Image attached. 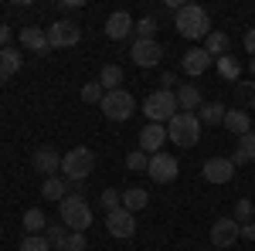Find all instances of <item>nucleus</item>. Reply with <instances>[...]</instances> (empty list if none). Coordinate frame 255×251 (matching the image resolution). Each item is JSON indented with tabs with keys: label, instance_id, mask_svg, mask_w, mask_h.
<instances>
[{
	"label": "nucleus",
	"instance_id": "obj_35",
	"mask_svg": "<svg viewBox=\"0 0 255 251\" xmlns=\"http://www.w3.org/2000/svg\"><path fill=\"white\" fill-rule=\"evenodd\" d=\"M133 31H136L139 38H153V34H157V17H150V14H146V17H139Z\"/></svg>",
	"mask_w": 255,
	"mask_h": 251
},
{
	"label": "nucleus",
	"instance_id": "obj_30",
	"mask_svg": "<svg viewBox=\"0 0 255 251\" xmlns=\"http://www.w3.org/2000/svg\"><path fill=\"white\" fill-rule=\"evenodd\" d=\"M102 98H106V88L99 85V78L89 82V85H82V102L85 105H102Z\"/></svg>",
	"mask_w": 255,
	"mask_h": 251
},
{
	"label": "nucleus",
	"instance_id": "obj_38",
	"mask_svg": "<svg viewBox=\"0 0 255 251\" xmlns=\"http://www.w3.org/2000/svg\"><path fill=\"white\" fill-rule=\"evenodd\" d=\"M242 44H245V51H249V55L255 58V27H249V31H245V38H242Z\"/></svg>",
	"mask_w": 255,
	"mask_h": 251
},
{
	"label": "nucleus",
	"instance_id": "obj_33",
	"mask_svg": "<svg viewBox=\"0 0 255 251\" xmlns=\"http://www.w3.org/2000/svg\"><path fill=\"white\" fill-rule=\"evenodd\" d=\"M238 153L245 156L249 163H255V129L245 133V136H238Z\"/></svg>",
	"mask_w": 255,
	"mask_h": 251
},
{
	"label": "nucleus",
	"instance_id": "obj_6",
	"mask_svg": "<svg viewBox=\"0 0 255 251\" xmlns=\"http://www.w3.org/2000/svg\"><path fill=\"white\" fill-rule=\"evenodd\" d=\"M143 112H146L150 122H160V126H163V122H170V119L177 116V95H174V92L157 88V92H150V95H146Z\"/></svg>",
	"mask_w": 255,
	"mask_h": 251
},
{
	"label": "nucleus",
	"instance_id": "obj_5",
	"mask_svg": "<svg viewBox=\"0 0 255 251\" xmlns=\"http://www.w3.org/2000/svg\"><path fill=\"white\" fill-rule=\"evenodd\" d=\"M99 109H102V116L109 119V122H126V119L136 112V98L129 95L126 88H116V92H106Z\"/></svg>",
	"mask_w": 255,
	"mask_h": 251
},
{
	"label": "nucleus",
	"instance_id": "obj_39",
	"mask_svg": "<svg viewBox=\"0 0 255 251\" xmlns=\"http://www.w3.org/2000/svg\"><path fill=\"white\" fill-rule=\"evenodd\" d=\"M174 72H163V75H160V88H163V92H174Z\"/></svg>",
	"mask_w": 255,
	"mask_h": 251
},
{
	"label": "nucleus",
	"instance_id": "obj_17",
	"mask_svg": "<svg viewBox=\"0 0 255 251\" xmlns=\"http://www.w3.org/2000/svg\"><path fill=\"white\" fill-rule=\"evenodd\" d=\"M20 44L34 55H48L51 44H48V31L44 27H20Z\"/></svg>",
	"mask_w": 255,
	"mask_h": 251
},
{
	"label": "nucleus",
	"instance_id": "obj_11",
	"mask_svg": "<svg viewBox=\"0 0 255 251\" xmlns=\"http://www.w3.org/2000/svg\"><path fill=\"white\" fill-rule=\"evenodd\" d=\"M106 231L113 234V238H133L136 234V217L126 211V207H119V211H113V214H106Z\"/></svg>",
	"mask_w": 255,
	"mask_h": 251
},
{
	"label": "nucleus",
	"instance_id": "obj_23",
	"mask_svg": "<svg viewBox=\"0 0 255 251\" xmlns=\"http://www.w3.org/2000/svg\"><path fill=\"white\" fill-rule=\"evenodd\" d=\"M68 187H65V176H48V180H44V183H41V197H44V200H65V197H68Z\"/></svg>",
	"mask_w": 255,
	"mask_h": 251
},
{
	"label": "nucleus",
	"instance_id": "obj_15",
	"mask_svg": "<svg viewBox=\"0 0 255 251\" xmlns=\"http://www.w3.org/2000/svg\"><path fill=\"white\" fill-rule=\"evenodd\" d=\"M133 27H136V20L129 17L126 10H113V14L106 17V38L109 41H126L133 34Z\"/></svg>",
	"mask_w": 255,
	"mask_h": 251
},
{
	"label": "nucleus",
	"instance_id": "obj_44",
	"mask_svg": "<svg viewBox=\"0 0 255 251\" xmlns=\"http://www.w3.org/2000/svg\"><path fill=\"white\" fill-rule=\"evenodd\" d=\"M0 82H3V78H0Z\"/></svg>",
	"mask_w": 255,
	"mask_h": 251
},
{
	"label": "nucleus",
	"instance_id": "obj_26",
	"mask_svg": "<svg viewBox=\"0 0 255 251\" xmlns=\"http://www.w3.org/2000/svg\"><path fill=\"white\" fill-rule=\"evenodd\" d=\"M24 231L27 234H44L48 231V217H44V211H38V207L24 211Z\"/></svg>",
	"mask_w": 255,
	"mask_h": 251
},
{
	"label": "nucleus",
	"instance_id": "obj_14",
	"mask_svg": "<svg viewBox=\"0 0 255 251\" xmlns=\"http://www.w3.org/2000/svg\"><path fill=\"white\" fill-rule=\"evenodd\" d=\"M163 143H167V129H163L160 122H146V126L139 129V150L146 156L163 153Z\"/></svg>",
	"mask_w": 255,
	"mask_h": 251
},
{
	"label": "nucleus",
	"instance_id": "obj_32",
	"mask_svg": "<svg viewBox=\"0 0 255 251\" xmlns=\"http://www.w3.org/2000/svg\"><path fill=\"white\" fill-rule=\"evenodd\" d=\"M232 217H235L238 224H249V221L255 217V207H252V200H245V197H242V200L235 204V211H232Z\"/></svg>",
	"mask_w": 255,
	"mask_h": 251
},
{
	"label": "nucleus",
	"instance_id": "obj_41",
	"mask_svg": "<svg viewBox=\"0 0 255 251\" xmlns=\"http://www.w3.org/2000/svg\"><path fill=\"white\" fill-rule=\"evenodd\" d=\"M242 238H245V241H255V221L242 224Z\"/></svg>",
	"mask_w": 255,
	"mask_h": 251
},
{
	"label": "nucleus",
	"instance_id": "obj_7",
	"mask_svg": "<svg viewBox=\"0 0 255 251\" xmlns=\"http://www.w3.org/2000/svg\"><path fill=\"white\" fill-rule=\"evenodd\" d=\"M129 58L139 68H157L160 61H163V48H160L157 38H136L133 48H129Z\"/></svg>",
	"mask_w": 255,
	"mask_h": 251
},
{
	"label": "nucleus",
	"instance_id": "obj_3",
	"mask_svg": "<svg viewBox=\"0 0 255 251\" xmlns=\"http://www.w3.org/2000/svg\"><path fill=\"white\" fill-rule=\"evenodd\" d=\"M167 139H174V146H180V150H191L201 139V119H197V112H177L167 122Z\"/></svg>",
	"mask_w": 255,
	"mask_h": 251
},
{
	"label": "nucleus",
	"instance_id": "obj_22",
	"mask_svg": "<svg viewBox=\"0 0 255 251\" xmlns=\"http://www.w3.org/2000/svg\"><path fill=\"white\" fill-rule=\"evenodd\" d=\"M225 112H228V109H225L221 102H204L201 112H197V119H201L204 126H221V122H225Z\"/></svg>",
	"mask_w": 255,
	"mask_h": 251
},
{
	"label": "nucleus",
	"instance_id": "obj_4",
	"mask_svg": "<svg viewBox=\"0 0 255 251\" xmlns=\"http://www.w3.org/2000/svg\"><path fill=\"white\" fill-rule=\"evenodd\" d=\"M92 170H96V153L89 146H75V150H68V153L61 156V173L72 183H82Z\"/></svg>",
	"mask_w": 255,
	"mask_h": 251
},
{
	"label": "nucleus",
	"instance_id": "obj_31",
	"mask_svg": "<svg viewBox=\"0 0 255 251\" xmlns=\"http://www.w3.org/2000/svg\"><path fill=\"white\" fill-rule=\"evenodd\" d=\"M20 251H55V248L48 245L44 234H27V238L20 241Z\"/></svg>",
	"mask_w": 255,
	"mask_h": 251
},
{
	"label": "nucleus",
	"instance_id": "obj_18",
	"mask_svg": "<svg viewBox=\"0 0 255 251\" xmlns=\"http://www.w3.org/2000/svg\"><path fill=\"white\" fill-rule=\"evenodd\" d=\"M174 95H177V109H180V112H194V109L204 105V102H201V92H197V85H191V82L177 85Z\"/></svg>",
	"mask_w": 255,
	"mask_h": 251
},
{
	"label": "nucleus",
	"instance_id": "obj_37",
	"mask_svg": "<svg viewBox=\"0 0 255 251\" xmlns=\"http://www.w3.org/2000/svg\"><path fill=\"white\" fill-rule=\"evenodd\" d=\"M85 245H89V241H85L82 231H72L68 238H65V251H85Z\"/></svg>",
	"mask_w": 255,
	"mask_h": 251
},
{
	"label": "nucleus",
	"instance_id": "obj_21",
	"mask_svg": "<svg viewBox=\"0 0 255 251\" xmlns=\"http://www.w3.org/2000/svg\"><path fill=\"white\" fill-rule=\"evenodd\" d=\"M228 44H232V41H228V34H225V31H211V34L204 38V44H201V48H204L211 58H221V55H228Z\"/></svg>",
	"mask_w": 255,
	"mask_h": 251
},
{
	"label": "nucleus",
	"instance_id": "obj_8",
	"mask_svg": "<svg viewBox=\"0 0 255 251\" xmlns=\"http://www.w3.org/2000/svg\"><path fill=\"white\" fill-rule=\"evenodd\" d=\"M48 31V44L51 48H75L82 41V31L75 20H55L51 27H44Z\"/></svg>",
	"mask_w": 255,
	"mask_h": 251
},
{
	"label": "nucleus",
	"instance_id": "obj_36",
	"mask_svg": "<svg viewBox=\"0 0 255 251\" xmlns=\"http://www.w3.org/2000/svg\"><path fill=\"white\" fill-rule=\"evenodd\" d=\"M126 167H129V170H136V173H139V170H146V167H150V156L143 153V150H133V153L126 156Z\"/></svg>",
	"mask_w": 255,
	"mask_h": 251
},
{
	"label": "nucleus",
	"instance_id": "obj_28",
	"mask_svg": "<svg viewBox=\"0 0 255 251\" xmlns=\"http://www.w3.org/2000/svg\"><path fill=\"white\" fill-rule=\"evenodd\" d=\"M218 61V72H221V78H228V82H238V75H242V61L235 58V55H221Z\"/></svg>",
	"mask_w": 255,
	"mask_h": 251
},
{
	"label": "nucleus",
	"instance_id": "obj_19",
	"mask_svg": "<svg viewBox=\"0 0 255 251\" xmlns=\"http://www.w3.org/2000/svg\"><path fill=\"white\" fill-rule=\"evenodd\" d=\"M221 126H225L228 133H235V136H245V133H252V116L242 112V109H228Z\"/></svg>",
	"mask_w": 255,
	"mask_h": 251
},
{
	"label": "nucleus",
	"instance_id": "obj_12",
	"mask_svg": "<svg viewBox=\"0 0 255 251\" xmlns=\"http://www.w3.org/2000/svg\"><path fill=\"white\" fill-rule=\"evenodd\" d=\"M31 163H34V170L48 180V176H58V170H61V153L55 150V146H41V150H34Z\"/></svg>",
	"mask_w": 255,
	"mask_h": 251
},
{
	"label": "nucleus",
	"instance_id": "obj_40",
	"mask_svg": "<svg viewBox=\"0 0 255 251\" xmlns=\"http://www.w3.org/2000/svg\"><path fill=\"white\" fill-rule=\"evenodd\" d=\"M3 48H10V27L7 24H0V51Z\"/></svg>",
	"mask_w": 255,
	"mask_h": 251
},
{
	"label": "nucleus",
	"instance_id": "obj_16",
	"mask_svg": "<svg viewBox=\"0 0 255 251\" xmlns=\"http://www.w3.org/2000/svg\"><path fill=\"white\" fill-rule=\"evenodd\" d=\"M211 55L204 51V48H191V51H184V58H180V68H184V75L191 78H201L208 68H211Z\"/></svg>",
	"mask_w": 255,
	"mask_h": 251
},
{
	"label": "nucleus",
	"instance_id": "obj_9",
	"mask_svg": "<svg viewBox=\"0 0 255 251\" xmlns=\"http://www.w3.org/2000/svg\"><path fill=\"white\" fill-rule=\"evenodd\" d=\"M238 238H242V224L235 217H218L211 224V245L215 248H232Z\"/></svg>",
	"mask_w": 255,
	"mask_h": 251
},
{
	"label": "nucleus",
	"instance_id": "obj_25",
	"mask_svg": "<svg viewBox=\"0 0 255 251\" xmlns=\"http://www.w3.org/2000/svg\"><path fill=\"white\" fill-rule=\"evenodd\" d=\"M235 102H238L242 112L255 109V78H252V82H238V85H235Z\"/></svg>",
	"mask_w": 255,
	"mask_h": 251
},
{
	"label": "nucleus",
	"instance_id": "obj_10",
	"mask_svg": "<svg viewBox=\"0 0 255 251\" xmlns=\"http://www.w3.org/2000/svg\"><path fill=\"white\" fill-rule=\"evenodd\" d=\"M146 173H150V180H153V183H170V180H177L180 167H177L174 156L153 153V156H150V167H146Z\"/></svg>",
	"mask_w": 255,
	"mask_h": 251
},
{
	"label": "nucleus",
	"instance_id": "obj_20",
	"mask_svg": "<svg viewBox=\"0 0 255 251\" xmlns=\"http://www.w3.org/2000/svg\"><path fill=\"white\" fill-rule=\"evenodd\" d=\"M146 204H150V190H146V187H126V190H123V207L129 214L143 211Z\"/></svg>",
	"mask_w": 255,
	"mask_h": 251
},
{
	"label": "nucleus",
	"instance_id": "obj_13",
	"mask_svg": "<svg viewBox=\"0 0 255 251\" xmlns=\"http://www.w3.org/2000/svg\"><path fill=\"white\" fill-rule=\"evenodd\" d=\"M235 170H238V167L228 160V156H211V160L204 163V170H201V173H204L208 183H228V180L235 176Z\"/></svg>",
	"mask_w": 255,
	"mask_h": 251
},
{
	"label": "nucleus",
	"instance_id": "obj_1",
	"mask_svg": "<svg viewBox=\"0 0 255 251\" xmlns=\"http://www.w3.org/2000/svg\"><path fill=\"white\" fill-rule=\"evenodd\" d=\"M174 27L180 31V38L201 41V38L211 34V14H208L201 3H184L174 14Z\"/></svg>",
	"mask_w": 255,
	"mask_h": 251
},
{
	"label": "nucleus",
	"instance_id": "obj_24",
	"mask_svg": "<svg viewBox=\"0 0 255 251\" xmlns=\"http://www.w3.org/2000/svg\"><path fill=\"white\" fill-rule=\"evenodd\" d=\"M20 72V51L17 48H3L0 51V78H10Z\"/></svg>",
	"mask_w": 255,
	"mask_h": 251
},
{
	"label": "nucleus",
	"instance_id": "obj_27",
	"mask_svg": "<svg viewBox=\"0 0 255 251\" xmlns=\"http://www.w3.org/2000/svg\"><path fill=\"white\" fill-rule=\"evenodd\" d=\"M99 85H102L106 92H116L119 85H123V68H119V65H106V68L99 72Z\"/></svg>",
	"mask_w": 255,
	"mask_h": 251
},
{
	"label": "nucleus",
	"instance_id": "obj_2",
	"mask_svg": "<svg viewBox=\"0 0 255 251\" xmlns=\"http://www.w3.org/2000/svg\"><path fill=\"white\" fill-rule=\"evenodd\" d=\"M58 211H61V224H65L68 231H82L85 234V228L92 224V207H89V200H85L82 190L68 193V197L58 204Z\"/></svg>",
	"mask_w": 255,
	"mask_h": 251
},
{
	"label": "nucleus",
	"instance_id": "obj_29",
	"mask_svg": "<svg viewBox=\"0 0 255 251\" xmlns=\"http://www.w3.org/2000/svg\"><path fill=\"white\" fill-rule=\"evenodd\" d=\"M99 204H102V211L106 214H113L123 207V190H116V187H106L102 190V197H99Z\"/></svg>",
	"mask_w": 255,
	"mask_h": 251
},
{
	"label": "nucleus",
	"instance_id": "obj_43",
	"mask_svg": "<svg viewBox=\"0 0 255 251\" xmlns=\"http://www.w3.org/2000/svg\"><path fill=\"white\" fill-rule=\"evenodd\" d=\"M55 251H65V248H55Z\"/></svg>",
	"mask_w": 255,
	"mask_h": 251
},
{
	"label": "nucleus",
	"instance_id": "obj_42",
	"mask_svg": "<svg viewBox=\"0 0 255 251\" xmlns=\"http://www.w3.org/2000/svg\"><path fill=\"white\" fill-rule=\"evenodd\" d=\"M249 72H252V78H255V58H252V61H249Z\"/></svg>",
	"mask_w": 255,
	"mask_h": 251
},
{
	"label": "nucleus",
	"instance_id": "obj_34",
	"mask_svg": "<svg viewBox=\"0 0 255 251\" xmlns=\"http://www.w3.org/2000/svg\"><path fill=\"white\" fill-rule=\"evenodd\" d=\"M65 231H68L65 224H51V228L44 231V238H48V245H51V248H65V238H68Z\"/></svg>",
	"mask_w": 255,
	"mask_h": 251
}]
</instances>
